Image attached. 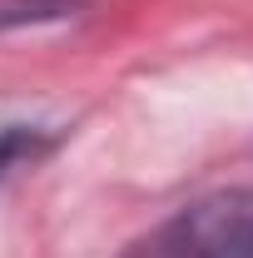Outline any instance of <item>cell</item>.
<instances>
[{
    "label": "cell",
    "instance_id": "1",
    "mask_svg": "<svg viewBox=\"0 0 253 258\" xmlns=\"http://www.w3.org/2000/svg\"><path fill=\"white\" fill-rule=\"evenodd\" d=\"M124 258H253V189H214L134 238Z\"/></svg>",
    "mask_w": 253,
    "mask_h": 258
},
{
    "label": "cell",
    "instance_id": "2",
    "mask_svg": "<svg viewBox=\"0 0 253 258\" xmlns=\"http://www.w3.org/2000/svg\"><path fill=\"white\" fill-rule=\"evenodd\" d=\"M55 144H60V129H50V124H5L0 129V189L10 184L15 169L45 159Z\"/></svg>",
    "mask_w": 253,
    "mask_h": 258
},
{
    "label": "cell",
    "instance_id": "3",
    "mask_svg": "<svg viewBox=\"0 0 253 258\" xmlns=\"http://www.w3.org/2000/svg\"><path fill=\"white\" fill-rule=\"evenodd\" d=\"M85 0H0V35L10 30H30V25H55L80 15Z\"/></svg>",
    "mask_w": 253,
    "mask_h": 258
}]
</instances>
